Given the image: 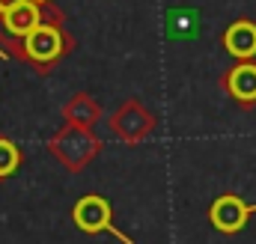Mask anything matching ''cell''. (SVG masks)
I'll return each instance as SVG.
<instances>
[{
	"label": "cell",
	"instance_id": "cell-8",
	"mask_svg": "<svg viewBox=\"0 0 256 244\" xmlns=\"http://www.w3.org/2000/svg\"><path fill=\"white\" fill-rule=\"evenodd\" d=\"M224 51L232 60H254L256 57V18H236L224 36H220Z\"/></svg>",
	"mask_w": 256,
	"mask_h": 244
},
{
	"label": "cell",
	"instance_id": "cell-10",
	"mask_svg": "<svg viewBox=\"0 0 256 244\" xmlns=\"http://www.w3.org/2000/svg\"><path fill=\"white\" fill-rule=\"evenodd\" d=\"M21 164H24V152H21V146H18L12 137L0 134V182L12 179V176L21 170Z\"/></svg>",
	"mask_w": 256,
	"mask_h": 244
},
{
	"label": "cell",
	"instance_id": "cell-4",
	"mask_svg": "<svg viewBox=\"0 0 256 244\" xmlns=\"http://www.w3.org/2000/svg\"><path fill=\"white\" fill-rule=\"evenodd\" d=\"M72 224H74L80 232H86V236L108 232V236H114L116 242L134 244L126 232L114 224V206H110V200L102 196V194H84V196L72 206Z\"/></svg>",
	"mask_w": 256,
	"mask_h": 244
},
{
	"label": "cell",
	"instance_id": "cell-13",
	"mask_svg": "<svg viewBox=\"0 0 256 244\" xmlns=\"http://www.w3.org/2000/svg\"><path fill=\"white\" fill-rule=\"evenodd\" d=\"M36 3H48V0H36Z\"/></svg>",
	"mask_w": 256,
	"mask_h": 244
},
{
	"label": "cell",
	"instance_id": "cell-11",
	"mask_svg": "<svg viewBox=\"0 0 256 244\" xmlns=\"http://www.w3.org/2000/svg\"><path fill=\"white\" fill-rule=\"evenodd\" d=\"M15 3H21V0H0V15H3V12H6V9H12V6H15Z\"/></svg>",
	"mask_w": 256,
	"mask_h": 244
},
{
	"label": "cell",
	"instance_id": "cell-3",
	"mask_svg": "<svg viewBox=\"0 0 256 244\" xmlns=\"http://www.w3.org/2000/svg\"><path fill=\"white\" fill-rule=\"evenodd\" d=\"M48 21H66L63 9L54 0H48V3L21 0L12 9H6L0 15V48L6 51V57H12V51L18 48L21 39H27L33 30H39Z\"/></svg>",
	"mask_w": 256,
	"mask_h": 244
},
{
	"label": "cell",
	"instance_id": "cell-5",
	"mask_svg": "<svg viewBox=\"0 0 256 244\" xmlns=\"http://www.w3.org/2000/svg\"><path fill=\"white\" fill-rule=\"evenodd\" d=\"M108 128L110 134L126 143V146H137L143 143L155 128H158V116L140 102V98H126L110 116H108Z\"/></svg>",
	"mask_w": 256,
	"mask_h": 244
},
{
	"label": "cell",
	"instance_id": "cell-2",
	"mask_svg": "<svg viewBox=\"0 0 256 244\" xmlns=\"http://www.w3.org/2000/svg\"><path fill=\"white\" fill-rule=\"evenodd\" d=\"M45 149L60 161L66 173L78 176L84 173L104 149V140L96 134V128H80V125H68L63 122L60 131L51 134V140L45 143Z\"/></svg>",
	"mask_w": 256,
	"mask_h": 244
},
{
	"label": "cell",
	"instance_id": "cell-7",
	"mask_svg": "<svg viewBox=\"0 0 256 244\" xmlns=\"http://www.w3.org/2000/svg\"><path fill=\"white\" fill-rule=\"evenodd\" d=\"M220 90L242 108L254 110L256 108V62L254 60H238L220 74Z\"/></svg>",
	"mask_w": 256,
	"mask_h": 244
},
{
	"label": "cell",
	"instance_id": "cell-1",
	"mask_svg": "<svg viewBox=\"0 0 256 244\" xmlns=\"http://www.w3.org/2000/svg\"><path fill=\"white\" fill-rule=\"evenodd\" d=\"M72 51H74V36L68 33L66 21H48L39 30H33L27 39H21L12 57L36 68L39 74H51L54 66H60Z\"/></svg>",
	"mask_w": 256,
	"mask_h": 244
},
{
	"label": "cell",
	"instance_id": "cell-6",
	"mask_svg": "<svg viewBox=\"0 0 256 244\" xmlns=\"http://www.w3.org/2000/svg\"><path fill=\"white\" fill-rule=\"evenodd\" d=\"M256 214V202H248L238 194H220L208 206V224L220 236H236L248 226V220Z\"/></svg>",
	"mask_w": 256,
	"mask_h": 244
},
{
	"label": "cell",
	"instance_id": "cell-12",
	"mask_svg": "<svg viewBox=\"0 0 256 244\" xmlns=\"http://www.w3.org/2000/svg\"><path fill=\"white\" fill-rule=\"evenodd\" d=\"M0 60H6V51H3V48H0Z\"/></svg>",
	"mask_w": 256,
	"mask_h": 244
},
{
	"label": "cell",
	"instance_id": "cell-9",
	"mask_svg": "<svg viewBox=\"0 0 256 244\" xmlns=\"http://www.w3.org/2000/svg\"><path fill=\"white\" fill-rule=\"evenodd\" d=\"M104 116V108L98 98H92L90 92H74L63 104V122L68 125H80V128H96Z\"/></svg>",
	"mask_w": 256,
	"mask_h": 244
}]
</instances>
